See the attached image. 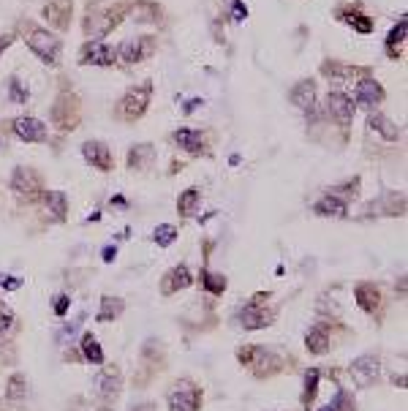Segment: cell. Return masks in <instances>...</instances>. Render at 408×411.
<instances>
[{
  "label": "cell",
  "mask_w": 408,
  "mask_h": 411,
  "mask_svg": "<svg viewBox=\"0 0 408 411\" xmlns=\"http://www.w3.org/2000/svg\"><path fill=\"white\" fill-rule=\"evenodd\" d=\"M82 354H84L87 362H93V365H104V348H101V343L95 341L90 333L82 335Z\"/></svg>",
  "instance_id": "26"
},
{
  "label": "cell",
  "mask_w": 408,
  "mask_h": 411,
  "mask_svg": "<svg viewBox=\"0 0 408 411\" xmlns=\"http://www.w3.org/2000/svg\"><path fill=\"white\" fill-rule=\"evenodd\" d=\"M348 373H351L354 384L365 390V387H370V384L378 379V373H381V359L373 357V354H365V357H359V359H354V362L348 365Z\"/></svg>",
  "instance_id": "6"
},
{
  "label": "cell",
  "mask_w": 408,
  "mask_h": 411,
  "mask_svg": "<svg viewBox=\"0 0 408 411\" xmlns=\"http://www.w3.org/2000/svg\"><path fill=\"white\" fill-rule=\"evenodd\" d=\"M313 212L321 215V218H345L348 215V205L340 197H335V194H327V197H321L313 205Z\"/></svg>",
  "instance_id": "16"
},
{
  "label": "cell",
  "mask_w": 408,
  "mask_h": 411,
  "mask_svg": "<svg viewBox=\"0 0 408 411\" xmlns=\"http://www.w3.org/2000/svg\"><path fill=\"white\" fill-rule=\"evenodd\" d=\"M117 58H115V49L101 44V41H93L87 47H82L79 52V63L82 66H112Z\"/></svg>",
  "instance_id": "10"
},
{
  "label": "cell",
  "mask_w": 408,
  "mask_h": 411,
  "mask_svg": "<svg viewBox=\"0 0 408 411\" xmlns=\"http://www.w3.org/2000/svg\"><path fill=\"white\" fill-rule=\"evenodd\" d=\"M123 311H126V302H123L120 297H112V294H106V297H101L98 322H115L117 316H123Z\"/></svg>",
  "instance_id": "20"
},
{
  "label": "cell",
  "mask_w": 408,
  "mask_h": 411,
  "mask_svg": "<svg viewBox=\"0 0 408 411\" xmlns=\"http://www.w3.org/2000/svg\"><path fill=\"white\" fill-rule=\"evenodd\" d=\"M14 41H16V33H5V36H0V55H3Z\"/></svg>",
  "instance_id": "38"
},
{
  "label": "cell",
  "mask_w": 408,
  "mask_h": 411,
  "mask_svg": "<svg viewBox=\"0 0 408 411\" xmlns=\"http://www.w3.org/2000/svg\"><path fill=\"white\" fill-rule=\"evenodd\" d=\"M150 96H152V82H141L131 87L126 96H123V104H120V112L128 118V120H136L147 112L150 107Z\"/></svg>",
  "instance_id": "5"
},
{
  "label": "cell",
  "mask_w": 408,
  "mask_h": 411,
  "mask_svg": "<svg viewBox=\"0 0 408 411\" xmlns=\"http://www.w3.org/2000/svg\"><path fill=\"white\" fill-rule=\"evenodd\" d=\"M152 47H155V41L150 36H131L117 47L115 58L126 66H134V63H141L147 55H152Z\"/></svg>",
  "instance_id": "3"
},
{
  "label": "cell",
  "mask_w": 408,
  "mask_h": 411,
  "mask_svg": "<svg viewBox=\"0 0 408 411\" xmlns=\"http://www.w3.org/2000/svg\"><path fill=\"white\" fill-rule=\"evenodd\" d=\"M392 381H395V387H400V390H403V387H406V376H395V379H392Z\"/></svg>",
  "instance_id": "41"
},
{
  "label": "cell",
  "mask_w": 408,
  "mask_h": 411,
  "mask_svg": "<svg viewBox=\"0 0 408 411\" xmlns=\"http://www.w3.org/2000/svg\"><path fill=\"white\" fill-rule=\"evenodd\" d=\"M14 134H16V139H22V142L38 144V142L47 139L49 131H47L44 120H38V118H16L14 120Z\"/></svg>",
  "instance_id": "11"
},
{
  "label": "cell",
  "mask_w": 408,
  "mask_h": 411,
  "mask_svg": "<svg viewBox=\"0 0 408 411\" xmlns=\"http://www.w3.org/2000/svg\"><path fill=\"white\" fill-rule=\"evenodd\" d=\"M44 202H47V210H49V215H52L55 221H66V215H68L66 194H60V191H49V194L44 197Z\"/></svg>",
  "instance_id": "23"
},
{
  "label": "cell",
  "mask_w": 408,
  "mask_h": 411,
  "mask_svg": "<svg viewBox=\"0 0 408 411\" xmlns=\"http://www.w3.org/2000/svg\"><path fill=\"white\" fill-rule=\"evenodd\" d=\"M367 126H370V131H378V134L387 139V142H395V139H398V129H395V123H392L389 118L378 115V112H373V115L367 118Z\"/></svg>",
  "instance_id": "21"
},
{
  "label": "cell",
  "mask_w": 408,
  "mask_h": 411,
  "mask_svg": "<svg viewBox=\"0 0 408 411\" xmlns=\"http://www.w3.org/2000/svg\"><path fill=\"white\" fill-rule=\"evenodd\" d=\"M305 346L310 354H327L330 351V327L327 324H316L308 330L305 335Z\"/></svg>",
  "instance_id": "19"
},
{
  "label": "cell",
  "mask_w": 408,
  "mask_h": 411,
  "mask_svg": "<svg viewBox=\"0 0 408 411\" xmlns=\"http://www.w3.org/2000/svg\"><path fill=\"white\" fill-rule=\"evenodd\" d=\"M38 188H41V177H38L36 169H30V166H16L14 169V175H11V191L16 197L33 199L38 194Z\"/></svg>",
  "instance_id": "7"
},
{
  "label": "cell",
  "mask_w": 408,
  "mask_h": 411,
  "mask_svg": "<svg viewBox=\"0 0 408 411\" xmlns=\"http://www.w3.org/2000/svg\"><path fill=\"white\" fill-rule=\"evenodd\" d=\"M166 403H169V411H199L202 409V390L191 381H183L166 395Z\"/></svg>",
  "instance_id": "2"
},
{
  "label": "cell",
  "mask_w": 408,
  "mask_h": 411,
  "mask_svg": "<svg viewBox=\"0 0 408 411\" xmlns=\"http://www.w3.org/2000/svg\"><path fill=\"white\" fill-rule=\"evenodd\" d=\"M101 256H104V262H115V259H117V248H115V245H106Z\"/></svg>",
  "instance_id": "39"
},
{
  "label": "cell",
  "mask_w": 408,
  "mask_h": 411,
  "mask_svg": "<svg viewBox=\"0 0 408 411\" xmlns=\"http://www.w3.org/2000/svg\"><path fill=\"white\" fill-rule=\"evenodd\" d=\"M264 300H267V294L259 291V297L240 311V324L245 330H264V327H270L272 322H275V316L264 308Z\"/></svg>",
  "instance_id": "4"
},
{
  "label": "cell",
  "mask_w": 408,
  "mask_h": 411,
  "mask_svg": "<svg viewBox=\"0 0 408 411\" xmlns=\"http://www.w3.org/2000/svg\"><path fill=\"white\" fill-rule=\"evenodd\" d=\"M134 411H155V406H152V403H139Z\"/></svg>",
  "instance_id": "42"
},
{
  "label": "cell",
  "mask_w": 408,
  "mask_h": 411,
  "mask_svg": "<svg viewBox=\"0 0 408 411\" xmlns=\"http://www.w3.org/2000/svg\"><path fill=\"white\" fill-rule=\"evenodd\" d=\"M202 202V197H199V191L196 188H188V191H183L180 194V199H177V210L183 212V215H194L196 212V207Z\"/></svg>",
  "instance_id": "28"
},
{
  "label": "cell",
  "mask_w": 408,
  "mask_h": 411,
  "mask_svg": "<svg viewBox=\"0 0 408 411\" xmlns=\"http://www.w3.org/2000/svg\"><path fill=\"white\" fill-rule=\"evenodd\" d=\"M288 98H291V104H294L297 109H305V112L310 115V112L316 109V82H313V79L297 82V85L291 87Z\"/></svg>",
  "instance_id": "13"
},
{
  "label": "cell",
  "mask_w": 408,
  "mask_h": 411,
  "mask_svg": "<svg viewBox=\"0 0 408 411\" xmlns=\"http://www.w3.org/2000/svg\"><path fill=\"white\" fill-rule=\"evenodd\" d=\"M354 300H356V305H359L365 313H376V308H378V302H381V291H378L376 283H359V286L354 289Z\"/></svg>",
  "instance_id": "15"
},
{
  "label": "cell",
  "mask_w": 408,
  "mask_h": 411,
  "mask_svg": "<svg viewBox=\"0 0 408 411\" xmlns=\"http://www.w3.org/2000/svg\"><path fill=\"white\" fill-rule=\"evenodd\" d=\"M231 19H234V22H245V19H248V5H245L242 0H234V3H231Z\"/></svg>",
  "instance_id": "34"
},
{
  "label": "cell",
  "mask_w": 408,
  "mask_h": 411,
  "mask_svg": "<svg viewBox=\"0 0 408 411\" xmlns=\"http://www.w3.org/2000/svg\"><path fill=\"white\" fill-rule=\"evenodd\" d=\"M82 155H84V161L90 164V166H95V169H101V172H109L112 169V153H109V147L104 144V142H84L82 144Z\"/></svg>",
  "instance_id": "14"
},
{
  "label": "cell",
  "mask_w": 408,
  "mask_h": 411,
  "mask_svg": "<svg viewBox=\"0 0 408 411\" xmlns=\"http://www.w3.org/2000/svg\"><path fill=\"white\" fill-rule=\"evenodd\" d=\"M327 109H330V115H332L335 123L348 126V123L354 120L356 104H354L351 96H345V93H340V90H330V96H327Z\"/></svg>",
  "instance_id": "8"
},
{
  "label": "cell",
  "mask_w": 408,
  "mask_h": 411,
  "mask_svg": "<svg viewBox=\"0 0 408 411\" xmlns=\"http://www.w3.org/2000/svg\"><path fill=\"white\" fill-rule=\"evenodd\" d=\"M98 395L104 401H115L120 392H123V373L117 365H106L101 373H98Z\"/></svg>",
  "instance_id": "9"
},
{
  "label": "cell",
  "mask_w": 408,
  "mask_h": 411,
  "mask_svg": "<svg viewBox=\"0 0 408 411\" xmlns=\"http://www.w3.org/2000/svg\"><path fill=\"white\" fill-rule=\"evenodd\" d=\"M406 30H408V25H406V16H403V19L389 30V36H387V49H389V52L395 49V44L406 41ZM389 58H392V55H389Z\"/></svg>",
  "instance_id": "30"
},
{
  "label": "cell",
  "mask_w": 408,
  "mask_h": 411,
  "mask_svg": "<svg viewBox=\"0 0 408 411\" xmlns=\"http://www.w3.org/2000/svg\"><path fill=\"white\" fill-rule=\"evenodd\" d=\"M348 25L354 27V33H370V30H373V19H370V16H362V14L348 16Z\"/></svg>",
  "instance_id": "33"
},
{
  "label": "cell",
  "mask_w": 408,
  "mask_h": 411,
  "mask_svg": "<svg viewBox=\"0 0 408 411\" xmlns=\"http://www.w3.org/2000/svg\"><path fill=\"white\" fill-rule=\"evenodd\" d=\"M68 302H71V297H68V294H63V297H58V302H55V313H58V316H66Z\"/></svg>",
  "instance_id": "36"
},
{
  "label": "cell",
  "mask_w": 408,
  "mask_h": 411,
  "mask_svg": "<svg viewBox=\"0 0 408 411\" xmlns=\"http://www.w3.org/2000/svg\"><path fill=\"white\" fill-rule=\"evenodd\" d=\"M27 47H30V52L41 63L58 66V60H60V38L55 33H49L44 27H30L27 30Z\"/></svg>",
  "instance_id": "1"
},
{
  "label": "cell",
  "mask_w": 408,
  "mask_h": 411,
  "mask_svg": "<svg viewBox=\"0 0 408 411\" xmlns=\"http://www.w3.org/2000/svg\"><path fill=\"white\" fill-rule=\"evenodd\" d=\"M384 87L373 79V76H362L359 82H356V101L354 104H362V107H378L381 101H384Z\"/></svg>",
  "instance_id": "12"
},
{
  "label": "cell",
  "mask_w": 408,
  "mask_h": 411,
  "mask_svg": "<svg viewBox=\"0 0 408 411\" xmlns=\"http://www.w3.org/2000/svg\"><path fill=\"white\" fill-rule=\"evenodd\" d=\"M174 144L177 147H183L185 153H191V155H199L204 153V134L202 131H196V129H180V131H174Z\"/></svg>",
  "instance_id": "18"
},
{
  "label": "cell",
  "mask_w": 408,
  "mask_h": 411,
  "mask_svg": "<svg viewBox=\"0 0 408 411\" xmlns=\"http://www.w3.org/2000/svg\"><path fill=\"white\" fill-rule=\"evenodd\" d=\"M319 379H321L319 368H310V370H305V390H302V403H305V406H310V403L316 401V392H319Z\"/></svg>",
  "instance_id": "27"
},
{
  "label": "cell",
  "mask_w": 408,
  "mask_h": 411,
  "mask_svg": "<svg viewBox=\"0 0 408 411\" xmlns=\"http://www.w3.org/2000/svg\"><path fill=\"white\" fill-rule=\"evenodd\" d=\"M152 240L161 245V248H169L174 240H177V229L172 223H161L155 232H152Z\"/></svg>",
  "instance_id": "29"
},
{
  "label": "cell",
  "mask_w": 408,
  "mask_h": 411,
  "mask_svg": "<svg viewBox=\"0 0 408 411\" xmlns=\"http://www.w3.org/2000/svg\"><path fill=\"white\" fill-rule=\"evenodd\" d=\"M19 286H22V280H19V278H0V289H5V291L19 289Z\"/></svg>",
  "instance_id": "37"
},
{
  "label": "cell",
  "mask_w": 408,
  "mask_h": 411,
  "mask_svg": "<svg viewBox=\"0 0 408 411\" xmlns=\"http://www.w3.org/2000/svg\"><path fill=\"white\" fill-rule=\"evenodd\" d=\"M202 283L209 294H223V289H226V278H223V275H215V273H204Z\"/></svg>",
  "instance_id": "31"
},
{
  "label": "cell",
  "mask_w": 408,
  "mask_h": 411,
  "mask_svg": "<svg viewBox=\"0 0 408 411\" xmlns=\"http://www.w3.org/2000/svg\"><path fill=\"white\" fill-rule=\"evenodd\" d=\"M8 96H11V101L25 104V101L30 98V90H27V87H22L19 76H11V82H8Z\"/></svg>",
  "instance_id": "32"
},
{
  "label": "cell",
  "mask_w": 408,
  "mask_h": 411,
  "mask_svg": "<svg viewBox=\"0 0 408 411\" xmlns=\"http://www.w3.org/2000/svg\"><path fill=\"white\" fill-rule=\"evenodd\" d=\"M340 406H343V392L338 395V401H335V403H330V406H324V409H319V411H340Z\"/></svg>",
  "instance_id": "40"
},
{
  "label": "cell",
  "mask_w": 408,
  "mask_h": 411,
  "mask_svg": "<svg viewBox=\"0 0 408 411\" xmlns=\"http://www.w3.org/2000/svg\"><path fill=\"white\" fill-rule=\"evenodd\" d=\"M11 324H14V313H11V308H8V305H3V302H0V335H3Z\"/></svg>",
  "instance_id": "35"
},
{
  "label": "cell",
  "mask_w": 408,
  "mask_h": 411,
  "mask_svg": "<svg viewBox=\"0 0 408 411\" xmlns=\"http://www.w3.org/2000/svg\"><path fill=\"white\" fill-rule=\"evenodd\" d=\"M25 395H27V381H25V376H11L8 381H5V401H11V403H22L25 401Z\"/></svg>",
  "instance_id": "25"
},
{
  "label": "cell",
  "mask_w": 408,
  "mask_h": 411,
  "mask_svg": "<svg viewBox=\"0 0 408 411\" xmlns=\"http://www.w3.org/2000/svg\"><path fill=\"white\" fill-rule=\"evenodd\" d=\"M191 283H194V278H191V273H188V267L180 265V267H174V270L169 273V280L163 283V291L172 294V291H177V289H188Z\"/></svg>",
  "instance_id": "22"
},
{
  "label": "cell",
  "mask_w": 408,
  "mask_h": 411,
  "mask_svg": "<svg viewBox=\"0 0 408 411\" xmlns=\"http://www.w3.org/2000/svg\"><path fill=\"white\" fill-rule=\"evenodd\" d=\"M155 158V147L152 144H136L134 150L128 153V166L131 169H144L147 164H152Z\"/></svg>",
  "instance_id": "24"
},
{
  "label": "cell",
  "mask_w": 408,
  "mask_h": 411,
  "mask_svg": "<svg viewBox=\"0 0 408 411\" xmlns=\"http://www.w3.org/2000/svg\"><path fill=\"white\" fill-rule=\"evenodd\" d=\"M44 19L52 27H58V30L68 27V22H71V0H55V3H49L44 8Z\"/></svg>",
  "instance_id": "17"
},
{
  "label": "cell",
  "mask_w": 408,
  "mask_h": 411,
  "mask_svg": "<svg viewBox=\"0 0 408 411\" xmlns=\"http://www.w3.org/2000/svg\"><path fill=\"white\" fill-rule=\"evenodd\" d=\"M95 411H112V409H95Z\"/></svg>",
  "instance_id": "43"
}]
</instances>
